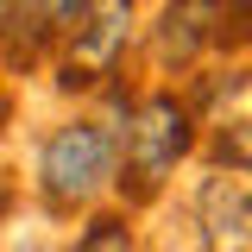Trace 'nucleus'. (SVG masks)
<instances>
[{
	"label": "nucleus",
	"mask_w": 252,
	"mask_h": 252,
	"mask_svg": "<svg viewBox=\"0 0 252 252\" xmlns=\"http://www.w3.org/2000/svg\"><path fill=\"white\" fill-rule=\"evenodd\" d=\"M139 19H145V0H89L82 19L69 26V38H63L57 63L44 69L51 89H57V94H76L82 107L101 101V94L120 82L126 57H132L139 32H145Z\"/></svg>",
	"instance_id": "7ed1b4c3"
},
{
	"label": "nucleus",
	"mask_w": 252,
	"mask_h": 252,
	"mask_svg": "<svg viewBox=\"0 0 252 252\" xmlns=\"http://www.w3.org/2000/svg\"><path fill=\"white\" fill-rule=\"evenodd\" d=\"M89 0H0V69L44 76Z\"/></svg>",
	"instance_id": "39448f33"
},
{
	"label": "nucleus",
	"mask_w": 252,
	"mask_h": 252,
	"mask_svg": "<svg viewBox=\"0 0 252 252\" xmlns=\"http://www.w3.org/2000/svg\"><path fill=\"white\" fill-rule=\"evenodd\" d=\"M89 107H101L120 132V208H132V215L158 208L177 183V170L195 164V152H202V114H195L189 89L120 76Z\"/></svg>",
	"instance_id": "f257e3e1"
},
{
	"label": "nucleus",
	"mask_w": 252,
	"mask_h": 252,
	"mask_svg": "<svg viewBox=\"0 0 252 252\" xmlns=\"http://www.w3.org/2000/svg\"><path fill=\"white\" fill-rule=\"evenodd\" d=\"M26 208V177L13 170V164H0V227H13Z\"/></svg>",
	"instance_id": "1a4fd4ad"
},
{
	"label": "nucleus",
	"mask_w": 252,
	"mask_h": 252,
	"mask_svg": "<svg viewBox=\"0 0 252 252\" xmlns=\"http://www.w3.org/2000/svg\"><path fill=\"white\" fill-rule=\"evenodd\" d=\"M6 252H63V240H51V233L26 227V233H13V240H6Z\"/></svg>",
	"instance_id": "9d476101"
},
{
	"label": "nucleus",
	"mask_w": 252,
	"mask_h": 252,
	"mask_svg": "<svg viewBox=\"0 0 252 252\" xmlns=\"http://www.w3.org/2000/svg\"><path fill=\"white\" fill-rule=\"evenodd\" d=\"M13 126V89H6V69H0V132Z\"/></svg>",
	"instance_id": "9b49d317"
},
{
	"label": "nucleus",
	"mask_w": 252,
	"mask_h": 252,
	"mask_svg": "<svg viewBox=\"0 0 252 252\" xmlns=\"http://www.w3.org/2000/svg\"><path fill=\"white\" fill-rule=\"evenodd\" d=\"M139 51L152 82H195L208 57H227V0H158L145 13Z\"/></svg>",
	"instance_id": "20e7f679"
},
{
	"label": "nucleus",
	"mask_w": 252,
	"mask_h": 252,
	"mask_svg": "<svg viewBox=\"0 0 252 252\" xmlns=\"http://www.w3.org/2000/svg\"><path fill=\"white\" fill-rule=\"evenodd\" d=\"M63 252H145V240H139V215L132 208H101V215L76 220V233L63 240Z\"/></svg>",
	"instance_id": "0eeeda50"
},
{
	"label": "nucleus",
	"mask_w": 252,
	"mask_h": 252,
	"mask_svg": "<svg viewBox=\"0 0 252 252\" xmlns=\"http://www.w3.org/2000/svg\"><path fill=\"white\" fill-rule=\"evenodd\" d=\"M189 240L195 252H252V183L202 170L189 189Z\"/></svg>",
	"instance_id": "423d86ee"
},
{
	"label": "nucleus",
	"mask_w": 252,
	"mask_h": 252,
	"mask_svg": "<svg viewBox=\"0 0 252 252\" xmlns=\"http://www.w3.org/2000/svg\"><path fill=\"white\" fill-rule=\"evenodd\" d=\"M26 195L44 227H76L120 202V132L101 107H69L38 126L26 164Z\"/></svg>",
	"instance_id": "f03ea898"
},
{
	"label": "nucleus",
	"mask_w": 252,
	"mask_h": 252,
	"mask_svg": "<svg viewBox=\"0 0 252 252\" xmlns=\"http://www.w3.org/2000/svg\"><path fill=\"white\" fill-rule=\"evenodd\" d=\"M202 164L220 177H252V120H215L202 126Z\"/></svg>",
	"instance_id": "6e6552de"
}]
</instances>
